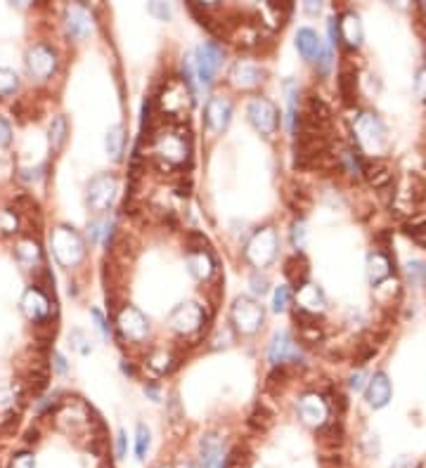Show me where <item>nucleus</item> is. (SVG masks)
Wrapping results in <instances>:
<instances>
[{
    "label": "nucleus",
    "mask_w": 426,
    "mask_h": 468,
    "mask_svg": "<svg viewBox=\"0 0 426 468\" xmlns=\"http://www.w3.org/2000/svg\"><path fill=\"white\" fill-rule=\"evenodd\" d=\"M339 93L343 98V104H355L358 102V73L348 62L341 66L339 73Z\"/></svg>",
    "instance_id": "obj_28"
},
{
    "label": "nucleus",
    "mask_w": 426,
    "mask_h": 468,
    "mask_svg": "<svg viewBox=\"0 0 426 468\" xmlns=\"http://www.w3.org/2000/svg\"><path fill=\"white\" fill-rule=\"evenodd\" d=\"M308 272H311V267H308V260L303 254H293L291 258H286L284 263V277L291 281V286L298 288L308 284Z\"/></svg>",
    "instance_id": "obj_24"
},
{
    "label": "nucleus",
    "mask_w": 426,
    "mask_h": 468,
    "mask_svg": "<svg viewBox=\"0 0 426 468\" xmlns=\"http://www.w3.org/2000/svg\"><path fill=\"white\" fill-rule=\"evenodd\" d=\"M147 362H150V367H152L154 371H159V374H166V371L173 367V364H171L173 358H171V355H168L166 350H154Z\"/></svg>",
    "instance_id": "obj_37"
},
{
    "label": "nucleus",
    "mask_w": 426,
    "mask_h": 468,
    "mask_svg": "<svg viewBox=\"0 0 426 468\" xmlns=\"http://www.w3.org/2000/svg\"><path fill=\"white\" fill-rule=\"evenodd\" d=\"M270 419H273V416H270L268 412H266V407L263 405H259L256 407V412L251 414V419H249V426H254V428H268L270 426Z\"/></svg>",
    "instance_id": "obj_43"
},
{
    "label": "nucleus",
    "mask_w": 426,
    "mask_h": 468,
    "mask_svg": "<svg viewBox=\"0 0 426 468\" xmlns=\"http://www.w3.org/2000/svg\"><path fill=\"white\" fill-rule=\"evenodd\" d=\"M391 277V258H388L384 251H374V254L367 258V279H370L372 286H379L381 281H386Z\"/></svg>",
    "instance_id": "obj_23"
},
{
    "label": "nucleus",
    "mask_w": 426,
    "mask_h": 468,
    "mask_svg": "<svg viewBox=\"0 0 426 468\" xmlns=\"http://www.w3.org/2000/svg\"><path fill=\"white\" fill-rule=\"evenodd\" d=\"M53 364H55V369L60 371V374H67V360H64L60 353H53Z\"/></svg>",
    "instance_id": "obj_56"
},
{
    "label": "nucleus",
    "mask_w": 426,
    "mask_h": 468,
    "mask_svg": "<svg viewBox=\"0 0 426 468\" xmlns=\"http://www.w3.org/2000/svg\"><path fill=\"white\" fill-rule=\"evenodd\" d=\"M388 468H417V462L412 457H398Z\"/></svg>",
    "instance_id": "obj_53"
},
{
    "label": "nucleus",
    "mask_w": 426,
    "mask_h": 468,
    "mask_svg": "<svg viewBox=\"0 0 426 468\" xmlns=\"http://www.w3.org/2000/svg\"><path fill=\"white\" fill-rule=\"evenodd\" d=\"M26 69L36 80H48L57 71V52L46 43H36L26 52Z\"/></svg>",
    "instance_id": "obj_10"
},
{
    "label": "nucleus",
    "mask_w": 426,
    "mask_h": 468,
    "mask_svg": "<svg viewBox=\"0 0 426 468\" xmlns=\"http://www.w3.org/2000/svg\"><path fill=\"white\" fill-rule=\"evenodd\" d=\"M19 229V218L14 211H0V234H14Z\"/></svg>",
    "instance_id": "obj_38"
},
{
    "label": "nucleus",
    "mask_w": 426,
    "mask_h": 468,
    "mask_svg": "<svg viewBox=\"0 0 426 468\" xmlns=\"http://www.w3.org/2000/svg\"><path fill=\"white\" fill-rule=\"evenodd\" d=\"M19 90V76L10 69H0V98H12Z\"/></svg>",
    "instance_id": "obj_33"
},
{
    "label": "nucleus",
    "mask_w": 426,
    "mask_h": 468,
    "mask_svg": "<svg viewBox=\"0 0 426 468\" xmlns=\"http://www.w3.org/2000/svg\"><path fill=\"white\" fill-rule=\"evenodd\" d=\"M147 12L154 14V17L161 19V21H168L171 19V14H173L171 5H166V3H150L147 5Z\"/></svg>",
    "instance_id": "obj_47"
},
{
    "label": "nucleus",
    "mask_w": 426,
    "mask_h": 468,
    "mask_svg": "<svg viewBox=\"0 0 426 468\" xmlns=\"http://www.w3.org/2000/svg\"><path fill=\"white\" fill-rule=\"evenodd\" d=\"M204 322H207V315H204V310L199 303H180L178 308H175L171 315H168V324H171L173 331L182 333V336H189V333L199 331Z\"/></svg>",
    "instance_id": "obj_8"
},
{
    "label": "nucleus",
    "mask_w": 426,
    "mask_h": 468,
    "mask_svg": "<svg viewBox=\"0 0 426 468\" xmlns=\"http://www.w3.org/2000/svg\"><path fill=\"white\" fill-rule=\"evenodd\" d=\"M14 402H17V392H14V388L7 383H0V414L10 412Z\"/></svg>",
    "instance_id": "obj_39"
},
{
    "label": "nucleus",
    "mask_w": 426,
    "mask_h": 468,
    "mask_svg": "<svg viewBox=\"0 0 426 468\" xmlns=\"http://www.w3.org/2000/svg\"><path fill=\"white\" fill-rule=\"evenodd\" d=\"M175 468H202V466L194 464V462H178L175 464Z\"/></svg>",
    "instance_id": "obj_59"
},
{
    "label": "nucleus",
    "mask_w": 426,
    "mask_h": 468,
    "mask_svg": "<svg viewBox=\"0 0 426 468\" xmlns=\"http://www.w3.org/2000/svg\"><path fill=\"white\" fill-rule=\"evenodd\" d=\"M116 192H119V177L114 173L95 175L85 187V204L95 213H105L114 204Z\"/></svg>",
    "instance_id": "obj_5"
},
{
    "label": "nucleus",
    "mask_w": 426,
    "mask_h": 468,
    "mask_svg": "<svg viewBox=\"0 0 426 468\" xmlns=\"http://www.w3.org/2000/svg\"><path fill=\"white\" fill-rule=\"evenodd\" d=\"M291 244L296 249V254H301V249L306 246V222L303 220H296L291 225Z\"/></svg>",
    "instance_id": "obj_40"
},
{
    "label": "nucleus",
    "mask_w": 426,
    "mask_h": 468,
    "mask_svg": "<svg viewBox=\"0 0 426 468\" xmlns=\"http://www.w3.org/2000/svg\"><path fill=\"white\" fill-rule=\"evenodd\" d=\"M341 41L350 50L360 48V43H363V24H360V17L355 12H346L339 19V43Z\"/></svg>",
    "instance_id": "obj_21"
},
{
    "label": "nucleus",
    "mask_w": 426,
    "mask_h": 468,
    "mask_svg": "<svg viewBox=\"0 0 426 468\" xmlns=\"http://www.w3.org/2000/svg\"><path fill=\"white\" fill-rule=\"evenodd\" d=\"M320 435L325 444H339L343 440V428L339 421H327L325 426L320 428Z\"/></svg>",
    "instance_id": "obj_36"
},
{
    "label": "nucleus",
    "mask_w": 426,
    "mask_h": 468,
    "mask_svg": "<svg viewBox=\"0 0 426 468\" xmlns=\"http://www.w3.org/2000/svg\"><path fill=\"white\" fill-rule=\"evenodd\" d=\"M298 416L306 426L322 428L327 423V416H329L327 400L318 395V392H308V395L301 397V402H298Z\"/></svg>",
    "instance_id": "obj_15"
},
{
    "label": "nucleus",
    "mask_w": 426,
    "mask_h": 468,
    "mask_svg": "<svg viewBox=\"0 0 426 468\" xmlns=\"http://www.w3.org/2000/svg\"><path fill=\"white\" fill-rule=\"evenodd\" d=\"M407 272H410V277H412V279L426 277V267H424L422 263H410V265H407Z\"/></svg>",
    "instance_id": "obj_52"
},
{
    "label": "nucleus",
    "mask_w": 426,
    "mask_h": 468,
    "mask_svg": "<svg viewBox=\"0 0 426 468\" xmlns=\"http://www.w3.org/2000/svg\"><path fill=\"white\" fill-rule=\"evenodd\" d=\"M185 241H187V251H209V239L202 232H197V229L187 232Z\"/></svg>",
    "instance_id": "obj_42"
},
{
    "label": "nucleus",
    "mask_w": 426,
    "mask_h": 468,
    "mask_svg": "<svg viewBox=\"0 0 426 468\" xmlns=\"http://www.w3.org/2000/svg\"><path fill=\"white\" fill-rule=\"evenodd\" d=\"M230 78H232L234 88H239V90H249V88H256L263 78H266V69L259 66L256 62H246V59H241V62H237L232 66Z\"/></svg>",
    "instance_id": "obj_19"
},
{
    "label": "nucleus",
    "mask_w": 426,
    "mask_h": 468,
    "mask_svg": "<svg viewBox=\"0 0 426 468\" xmlns=\"http://www.w3.org/2000/svg\"><path fill=\"white\" fill-rule=\"evenodd\" d=\"M360 168H363L367 182H370L374 189H381V192H384L388 184H391V180H393L391 166H388L386 161H381V159L363 161V163H360Z\"/></svg>",
    "instance_id": "obj_20"
},
{
    "label": "nucleus",
    "mask_w": 426,
    "mask_h": 468,
    "mask_svg": "<svg viewBox=\"0 0 426 468\" xmlns=\"http://www.w3.org/2000/svg\"><path fill=\"white\" fill-rule=\"evenodd\" d=\"M7 468H36L33 452H19V454H14Z\"/></svg>",
    "instance_id": "obj_46"
},
{
    "label": "nucleus",
    "mask_w": 426,
    "mask_h": 468,
    "mask_svg": "<svg viewBox=\"0 0 426 468\" xmlns=\"http://www.w3.org/2000/svg\"><path fill=\"white\" fill-rule=\"evenodd\" d=\"M249 284H251V291H254L256 296H266L268 288H270L268 277H266V274H261V272H254L251 279H249Z\"/></svg>",
    "instance_id": "obj_44"
},
{
    "label": "nucleus",
    "mask_w": 426,
    "mask_h": 468,
    "mask_svg": "<svg viewBox=\"0 0 426 468\" xmlns=\"http://www.w3.org/2000/svg\"><path fill=\"white\" fill-rule=\"evenodd\" d=\"M296 303H298L301 310L318 315V312L325 308V293H322L315 284H303L296 291Z\"/></svg>",
    "instance_id": "obj_25"
},
{
    "label": "nucleus",
    "mask_w": 426,
    "mask_h": 468,
    "mask_svg": "<svg viewBox=\"0 0 426 468\" xmlns=\"http://www.w3.org/2000/svg\"><path fill=\"white\" fill-rule=\"evenodd\" d=\"M417 93L426 100V69L420 73V78H417Z\"/></svg>",
    "instance_id": "obj_57"
},
{
    "label": "nucleus",
    "mask_w": 426,
    "mask_h": 468,
    "mask_svg": "<svg viewBox=\"0 0 426 468\" xmlns=\"http://www.w3.org/2000/svg\"><path fill=\"white\" fill-rule=\"evenodd\" d=\"M268 360L273 367H280V364H298L303 362V353L298 350V345L293 343V338L286 331H277L273 340H270L268 348Z\"/></svg>",
    "instance_id": "obj_12"
},
{
    "label": "nucleus",
    "mask_w": 426,
    "mask_h": 468,
    "mask_svg": "<svg viewBox=\"0 0 426 468\" xmlns=\"http://www.w3.org/2000/svg\"><path fill=\"white\" fill-rule=\"evenodd\" d=\"M249 121L261 135H275V130L280 128V111L268 98H254L246 107Z\"/></svg>",
    "instance_id": "obj_6"
},
{
    "label": "nucleus",
    "mask_w": 426,
    "mask_h": 468,
    "mask_svg": "<svg viewBox=\"0 0 426 468\" xmlns=\"http://www.w3.org/2000/svg\"><path fill=\"white\" fill-rule=\"evenodd\" d=\"M150 444H152L150 428H147L145 423H137V428H135V457L140 459V462L147 457V452H150Z\"/></svg>",
    "instance_id": "obj_35"
},
{
    "label": "nucleus",
    "mask_w": 426,
    "mask_h": 468,
    "mask_svg": "<svg viewBox=\"0 0 426 468\" xmlns=\"http://www.w3.org/2000/svg\"><path fill=\"white\" fill-rule=\"evenodd\" d=\"M329 38H332V46H339V21L336 19H329Z\"/></svg>",
    "instance_id": "obj_54"
},
{
    "label": "nucleus",
    "mask_w": 426,
    "mask_h": 468,
    "mask_svg": "<svg viewBox=\"0 0 426 468\" xmlns=\"http://www.w3.org/2000/svg\"><path fill=\"white\" fill-rule=\"evenodd\" d=\"M102 227H105V222H100V220H95V222H90V225H88V239H90V244H95V241L100 239Z\"/></svg>",
    "instance_id": "obj_51"
},
{
    "label": "nucleus",
    "mask_w": 426,
    "mask_h": 468,
    "mask_svg": "<svg viewBox=\"0 0 426 468\" xmlns=\"http://www.w3.org/2000/svg\"><path fill=\"white\" fill-rule=\"evenodd\" d=\"M296 48L301 52V57L306 62H315L318 55L322 52V43H320V36L313 31V28H301L296 33Z\"/></svg>",
    "instance_id": "obj_26"
},
{
    "label": "nucleus",
    "mask_w": 426,
    "mask_h": 468,
    "mask_svg": "<svg viewBox=\"0 0 426 468\" xmlns=\"http://www.w3.org/2000/svg\"><path fill=\"white\" fill-rule=\"evenodd\" d=\"M10 142H12V128H10V123H7L3 116H0V145L10 147Z\"/></svg>",
    "instance_id": "obj_50"
},
{
    "label": "nucleus",
    "mask_w": 426,
    "mask_h": 468,
    "mask_svg": "<svg viewBox=\"0 0 426 468\" xmlns=\"http://www.w3.org/2000/svg\"><path fill=\"white\" fill-rule=\"evenodd\" d=\"M121 369H123V374H128V376H135V369H133V364H126V362H123V364H121Z\"/></svg>",
    "instance_id": "obj_60"
},
{
    "label": "nucleus",
    "mask_w": 426,
    "mask_h": 468,
    "mask_svg": "<svg viewBox=\"0 0 426 468\" xmlns=\"http://www.w3.org/2000/svg\"><path fill=\"white\" fill-rule=\"evenodd\" d=\"M204 118H207V125L213 132H223L232 121V102L227 98H220V95H213L204 107Z\"/></svg>",
    "instance_id": "obj_17"
},
{
    "label": "nucleus",
    "mask_w": 426,
    "mask_h": 468,
    "mask_svg": "<svg viewBox=\"0 0 426 468\" xmlns=\"http://www.w3.org/2000/svg\"><path fill=\"white\" fill-rule=\"evenodd\" d=\"M289 301H291V291H289V286H277L275 288V296H273V310L275 312H282V310H286V306H289Z\"/></svg>",
    "instance_id": "obj_41"
},
{
    "label": "nucleus",
    "mask_w": 426,
    "mask_h": 468,
    "mask_svg": "<svg viewBox=\"0 0 426 468\" xmlns=\"http://www.w3.org/2000/svg\"><path fill=\"white\" fill-rule=\"evenodd\" d=\"M187 267L194 279H209L213 274V258L209 251H187Z\"/></svg>",
    "instance_id": "obj_27"
},
{
    "label": "nucleus",
    "mask_w": 426,
    "mask_h": 468,
    "mask_svg": "<svg viewBox=\"0 0 426 468\" xmlns=\"http://www.w3.org/2000/svg\"><path fill=\"white\" fill-rule=\"evenodd\" d=\"M192 100H194V95L187 90L185 83H182L180 78H171L159 98L161 114L168 116L171 121L180 123L182 118H187V111H189V107H192Z\"/></svg>",
    "instance_id": "obj_3"
},
{
    "label": "nucleus",
    "mask_w": 426,
    "mask_h": 468,
    "mask_svg": "<svg viewBox=\"0 0 426 468\" xmlns=\"http://www.w3.org/2000/svg\"><path fill=\"white\" fill-rule=\"evenodd\" d=\"M230 319L241 336H254L256 331H261L263 322H266V310H263L259 301L239 296L230 310Z\"/></svg>",
    "instance_id": "obj_4"
},
{
    "label": "nucleus",
    "mask_w": 426,
    "mask_h": 468,
    "mask_svg": "<svg viewBox=\"0 0 426 468\" xmlns=\"http://www.w3.org/2000/svg\"><path fill=\"white\" fill-rule=\"evenodd\" d=\"M154 145H157V156L168 166H175V163L185 161L187 152H189V142L182 137L180 130H168V132H159L154 137Z\"/></svg>",
    "instance_id": "obj_9"
},
{
    "label": "nucleus",
    "mask_w": 426,
    "mask_h": 468,
    "mask_svg": "<svg viewBox=\"0 0 426 468\" xmlns=\"http://www.w3.org/2000/svg\"><path fill=\"white\" fill-rule=\"evenodd\" d=\"M223 64H225V50L220 48L216 41L204 43L194 55V71H197V76H199V83L209 85Z\"/></svg>",
    "instance_id": "obj_7"
},
{
    "label": "nucleus",
    "mask_w": 426,
    "mask_h": 468,
    "mask_svg": "<svg viewBox=\"0 0 426 468\" xmlns=\"http://www.w3.org/2000/svg\"><path fill=\"white\" fill-rule=\"evenodd\" d=\"M296 331H298V338L308 345H315L325 340V329H322V324H298Z\"/></svg>",
    "instance_id": "obj_32"
},
{
    "label": "nucleus",
    "mask_w": 426,
    "mask_h": 468,
    "mask_svg": "<svg viewBox=\"0 0 426 468\" xmlns=\"http://www.w3.org/2000/svg\"><path fill=\"white\" fill-rule=\"evenodd\" d=\"M320 10H322L320 3H313V0H308V3H306V12L308 14H320Z\"/></svg>",
    "instance_id": "obj_58"
},
{
    "label": "nucleus",
    "mask_w": 426,
    "mask_h": 468,
    "mask_svg": "<svg viewBox=\"0 0 426 468\" xmlns=\"http://www.w3.org/2000/svg\"><path fill=\"white\" fill-rule=\"evenodd\" d=\"M90 315L95 319V326H98L100 333H102V338H109V324H107V319L102 317V312L100 310H90Z\"/></svg>",
    "instance_id": "obj_48"
},
{
    "label": "nucleus",
    "mask_w": 426,
    "mask_h": 468,
    "mask_svg": "<svg viewBox=\"0 0 426 468\" xmlns=\"http://www.w3.org/2000/svg\"><path fill=\"white\" fill-rule=\"evenodd\" d=\"M332 48H322V52L318 55V59H315V66H318V73H322V76H327L329 69H332Z\"/></svg>",
    "instance_id": "obj_45"
},
{
    "label": "nucleus",
    "mask_w": 426,
    "mask_h": 468,
    "mask_svg": "<svg viewBox=\"0 0 426 468\" xmlns=\"http://www.w3.org/2000/svg\"><path fill=\"white\" fill-rule=\"evenodd\" d=\"M21 312L28 322L43 324L50 319V298L46 291H41L38 286H28L24 296H21Z\"/></svg>",
    "instance_id": "obj_14"
},
{
    "label": "nucleus",
    "mask_w": 426,
    "mask_h": 468,
    "mask_svg": "<svg viewBox=\"0 0 426 468\" xmlns=\"http://www.w3.org/2000/svg\"><path fill=\"white\" fill-rule=\"evenodd\" d=\"M69 345H71L78 355L93 353V338L88 336L83 329H73V331L69 333Z\"/></svg>",
    "instance_id": "obj_34"
},
{
    "label": "nucleus",
    "mask_w": 426,
    "mask_h": 468,
    "mask_svg": "<svg viewBox=\"0 0 426 468\" xmlns=\"http://www.w3.org/2000/svg\"><path fill=\"white\" fill-rule=\"evenodd\" d=\"M14 254H17L19 263L26 265V267L38 265L41 258H43V251H41L38 241H36L33 236H26V239H21V241L17 244V249H14Z\"/></svg>",
    "instance_id": "obj_29"
},
{
    "label": "nucleus",
    "mask_w": 426,
    "mask_h": 468,
    "mask_svg": "<svg viewBox=\"0 0 426 468\" xmlns=\"http://www.w3.org/2000/svg\"><path fill=\"white\" fill-rule=\"evenodd\" d=\"M128 452V437H126V430H119L116 433V457L123 459Z\"/></svg>",
    "instance_id": "obj_49"
},
{
    "label": "nucleus",
    "mask_w": 426,
    "mask_h": 468,
    "mask_svg": "<svg viewBox=\"0 0 426 468\" xmlns=\"http://www.w3.org/2000/svg\"><path fill=\"white\" fill-rule=\"evenodd\" d=\"M277 249H280V239L273 227H261L251 234V239L244 246V258L254 267H268L275 263Z\"/></svg>",
    "instance_id": "obj_2"
},
{
    "label": "nucleus",
    "mask_w": 426,
    "mask_h": 468,
    "mask_svg": "<svg viewBox=\"0 0 426 468\" xmlns=\"http://www.w3.org/2000/svg\"><path fill=\"white\" fill-rule=\"evenodd\" d=\"M116 326H119L121 336L133 340V343H142L147 338V333H150V319H147L135 306L121 308L119 317H116Z\"/></svg>",
    "instance_id": "obj_11"
},
{
    "label": "nucleus",
    "mask_w": 426,
    "mask_h": 468,
    "mask_svg": "<svg viewBox=\"0 0 426 468\" xmlns=\"http://www.w3.org/2000/svg\"><path fill=\"white\" fill-rule=\"evenodd\" d=\"M64 31L71 41H85L93 33V19L83 5H69L64 10Z\"/></svg>",
    "instance_id": "obj_16"
},
{
    "label": "nucleus",
    "mask_w": 426,
    "mask_h": 468,
    "mask_svg": "<svg viewBox=\"0 0 426 468\" xmlns=\"http://www.w3.org/2000/svg\"><path fill=\"white\" fill-rule=\"evenodd\" d=\"M67 132H69V125H67V116H55L53 123H50V150L55 154L62 152V147L67 145Z\"/></svg>",
    "instance_id": "obj_30"
},
{
    "label": "nucleus",
    "mask_w": 426,
    "mask_h": 468,
    "mask_svg": "<svg viewBox=\"0 0 426 468\" xmlns=\"http://www.w3.org/2000/svg\"><path fill=\"white\" fill-rule=\"evenodd\" d=\"M388 400H391V381H388V376L384 371H379V374L372 376L370 388H367V402H370L374 410H379V407L388 405Z\"/></svg>",
    "instance_id": "obj_22"
},
{
    "label": "nucleus",
    "mask_w": 426,
    "mask_h": 468,
    "mask_svg": "<svg viewBox=\"0 0 426 468\" xmlns=\"http://www.w3.org/2000/svg\"><path fill=\"white\" fill-rule=\"evenodd\" d=\"M199 459H202V468H223L225 459H227V449L223 437L216 433H207L202 435L199 440Z\"/></svg>",
    "instance_id": "obj_18"
},
{
    "label": "nucleus",
    "mask_w": 426,
    "mask_h": 468,
    "mask_svg": "<svg viewBox=\"0 0 426 468\" xmlns=\"http://www.w3.org/2000/svg\"><path fill=\"white\" fill-rule=\"evenodd\" d=\"M355 137L367 150H379L386 142V128L374 114H363L355 121Z\"/></svg>",
    "instance_id": "obj_13"
},
{
    "label": "nucleus",
    "mask_w": 426,
    "mask_h": 468,
    "mask_svg": "<svg viewBox=\"0 0 426 468\" xmlns=\"http://www.w3.org/2000/svg\"><path fill=\"white\" fill-rule=\"evenodd\" d=\"M50 246H53L55 258L64 267H76L85 258V241L76 229L69 225H60L50 234Z\"/></svg>",
    "instance_id": "obj_1"
},
{
    "label": "nucleus",
    "mask_w": 426,
    "mask_h": 468,
    "mask_svg": "<svg viewBox=\"0 0 426 468\" xmlns=\"http://www.w3.org/2000/svg\"><path fill=\"white\" fill-rule=\"evenodd\" d=\"M348 385H350L353 390H363V385H365V374H363V371H355V374L350 376Z\"/></svg>",
    "instance_id": "obj_55"
},
{
    "label": "nucleus",
    "mask_w": 426,
    "mask_h": 468,
    "mask_svg": "<svg viewBox=\"0 0 426 468\" xmlns=\"http://www.w3.org/2000/svg\"><path fill=\"white\" fill-rule=\"evenodd\" d=\"M105 150H107V154L112 156L114 161L121 159V154H123V128H121V125H114V128L107 130Z\"/></svg>",
    "instance_id": "obj_31"
}]
</instances>
